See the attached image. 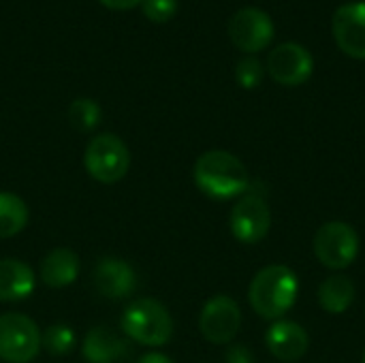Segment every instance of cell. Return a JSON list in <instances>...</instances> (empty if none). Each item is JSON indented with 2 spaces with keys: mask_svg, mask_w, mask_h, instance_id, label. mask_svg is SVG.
<instances>
[{
  "mask_svg": "<svg viewBox=\"0 0 365 363\" xmlns=\"http://www.w3.org/2000/svg\"><path fill=\"white\" fill-rule=\"evenodd\" d=\"M299 280L295 272L287 265H267L250 282L248 302L252 310L267 319L280 321L297 302Z\"/></svg>",
  "mask_w": 365,
  "mask_h": 363,
  "instance_id": "cell-1",
  "label": "cell"
},
{
  "mask_svg": "<svg viewBox=\"0 0 365 363\" xmlns=\"http://www.w3.org/2000/svg\"><path fill=\"white\" fill-rule=\"evenodd\" d=\"M195 184L203 195L225 201L246 193L250 178L246 165L235 154L210 150L195 163Z\"/></svg>",
  "mask_w": 365,
  "mask_h": 363,
  "instance_id": "cell-2",
  "label": "cell"
},
{
  "mask_svg": "<svg viewBox=\"0 0 365 363\" xmlns=\"http://www.w3.org/2000/svg\"><path fill=\"white\" fill-rule=\"evenodd\" d=\"M122 332L137 344L165 347L173 336V319L158 300L141 297L124 310Z\"/></svg>",
  "mask_w": 365,
  "mask_h": 363,
  "instance_id": "cell-3",
  "label": "cell"
},
{
  "mask_svg": "<svg viewBox=\"0 0 365 363\" xmlns=\"http://www.w3.org/2000/svg\"><path fill=\"white\" fill-rule=\"evenodd\" d=\"M86 171L101 184H115L120 182L130 167V152L126 143L111 135L101 133L94 139H90L86 154H83Z\"/></svg>",
  "mask_w": 365,
  "mask_h": 363,
  "instance_id": "cell-4",
  "label": "cell"
},
{
  "mask_svg": "<svg viewBox=\"0 0 365 363\" xmlns=\"http://www.w3.org/2000/svg\"><path fill=\"white\" fill-rule=\"evenodd\" d=\"M314 255L327 270L342 272L359 255V235L349 223L329 220L314 235Z\"/></svg>",
  "mask_w": 365,
  "mask_h": 363,
  "instance_id": "cell-5",
  "label": "cell"
},
{
  "mask_svg": "<svg viewBox=\"0 0 365 363\" xmlns=\"http://www.w3.org/2000/svg\"><path fill=\"white\" fill-rule=\"evenodd\" d=\"M41 351L36 323L19 312L0 315V359L6 363H30Z\"/></svg>",
  "mask_w": 365,
  "mask_h": 363,
  "instance_id": "cell-6",
  "label": "cell"
},
{
  "mask_svg": "<svg viewBox=\"0 0 365 363\" xmlns=\"http://www.w3.org/2000/svg\"><path fill=\"white\" fill-rule=\"evenodd\" d=\"M233 45L246 53H259L274 41V21L259 6H244L229 19Z\"/></svg>",
  "mask_w": 365,
  "mask_h": 363,
  "instance_id": "cell-7",
  "label": "cell"
},
{
  "mask_svg": "<svg viewBox=\"0 0 365 363\" xmlns=\"http://www.w3.org/2000/svg\"><path fill=\"white\" fill-rule=\"evenodd\" d=\"M267 73L276 83H282L289 88L302 86L314 73V58L304 45L289 41L269 51Z\"/></svg>",
  "mask_w": 365,
  "mask_h": 363,
  "instance_id": "cell-8",
  "label": "cell"
},
{
  "mask_svg": "<svg viewBox=\"0 0 365 363\" xmlns=\"http://www.w3.org/2000/svg\"><path fill=\"white\" fill-rule=\"evenodd\" d=\"M242 327V310L235 300L216 295L205 302L199 315V329L212 344H229Z\"/></svg>",
  "mask_w": 365,
  "mask_h": 363,
  "instance_id": "cell-9",
  "label": "cell"
},
{
  "mask_svg": "<svg viewBox=\"0 0 365 363\" xmlns=\"http://www.w3.org/2000/svg\"><path fill=\"white\" fill-rule=\"evenodd\" d=\"M231 233L242 244H259L267 237L272 227V214L263 197L246 195L231 210Z\"/></svg>",
  "mask_w": 365,
  "mask_h": 363,
  "instance_id": "cell-10",
  "label": "cell"
},
{
  "mask_svg": "<svg viewBox=\"0 0 365 363\" xmlns=\"http://www.w3.org/2000/svg\"><path fill=\"white\" fill-rule=\"evenodd\" d=\"M331 32L338 47L355 58L365 60V2L342 4L331 19Z\"/></svg>",
  "mask_w": 365,
  "mask_h": 363,
  "instance_id": "cell-11",
  "label": "cell"
},
{
  "mask_svg": "<svg viewBox=\"0 0 365 363\" xmlns=\"http://www.w3.org/2000/svg\"><path fill=\"white\" fill-rule=\"evenodd\" d=\"M265 344L278 362L293 363L299 362L308 353L310 338H308V332L295 321L280 319V321H274L272 327L267 329Z\"/></svg>",
  "mask_w": 365,
  "mask_h": 363,
  "instance_id": "cell-12",
  "label": "cell"
},
{
  "mask_svg": "<svg viewBox=\"0 0 365 363\" xmlns=\"http://www.w3.org/2000/svg\"><path fill=\"white\" fill-rule=\"evenodd\" d=\"M94 287L107 300H124L137 287L135 270L115 257H105L94 267Z\"/></svg>",
  "mask_w": 365,
  "mask_h": 363,
  "instance_id": "cell-13",
  "label": "cell"
},
{
  "mask_svg": "<svg viewBox=\"0 0 365 363\" xmlns=\"http://www.w3.org/2000/svg\"><path fill=\"white\" fill-rule=\"evenodd\" d=\"M81 353L88 363H115L128 357L130 347L124 338L115 336L109 327H92L86 334Z\"/></svg>",
  "mask_w": 365,
  "mask_h": 363,
  "instance_id": "cell-14",
  "label": "cell"
},
{
  "mask_svg": "<svg viewBox=\"0 0 365 363\" xmlns=\"http://www.w3.org/2000/svg\"><path fill=\"white\" fill-rule=\"evenodd\" d=\"M34 272L17 259H0V302H19L34 291Z\"/></svg>",
  "mask_w": 365,
  "mask_h": 363,
  "instance_id": "cell-15",
  "label": "cell"
},
{
  "mask_svg": "<svg viewBox=\"0 0 365 363\" xmlns=\"http://www.w3.org/2000/svg\"><path fill=\"white\" fill-rule=\"evenodd\" d=\"M79 257L68 248H56L41 261V278L51 289H64L79 276Z\"/></svg>",
  "mask_w": 365,
  "mask_h": 363,
  "instance_id": "cell-16",
  "label": "cell"
},
{
  "mask_svg": "<svg viewBox=\"0 0 365 363\" xmlns=\"http://www.w3.org/2000/svg\"><path fill=\"white\" fill-rule=\"evenodd\" d=\"M355 300V285L344 274H334L319 287V304L329 315H344Z\"/></svg>",
  "mask_w": 365,
  "mask_h": 363,
  "instance_id": "cell-17",
  "label": "cell"
},
{
  "mask_svg": "<svg viewBox=\"0 0 365 363\" xmlns=\"http://www.w3.org/2000/svg\"><path fill=\"white\" fill-rule=\"evenodd\" d=\"M28 205L13 193H0V240L13 237L28 225Z\"/></svg>",
  "mask_w": 365,
  "mask_h": 363,
  "instance_id": "cell-18",
  "label": "cell"
},
{
  "mask_svg": "<svg viewBox=\"0 0 365 363\" xmlns=\"http://www.w3.org/2000/svg\"><path fill=\"white\" fill-rule=\"evenodd\" d=\"M68 122L73 128L88 133L101 122V107L92 98H75L68 107Z\"/></svg>",
  "mask_w": 365,
  "mask_h": 363,
  "instance_id": "cell-19",
  "label": "cell"
},
{
  "mask_svg": "<svg viewBox=\"0 0 365 363\" xmlns=\"http://www.w3.org/2000/svg\"><path fill=\"white\" fill-rule=\"evenodd\" d=\"M41 347L51 355H66L75 347V334L68 325H51L41 334Z\"/></svg>",
  "mask_w": 365,
  "mask_h": 363,
  "instance_id": "cell-20",
  "label": "cell"
},
{
  "mask_svg": "<svg viewBox=\"0 0 365 363\" xmlns=\"http://www.w3.org/2000/svg\"><path fill=\"white\" fill-rule=\"evenodd\" d=\"M263 73H265V68H263L261 60L255 58V56L242 58V60L237 62V66H235V79H237V83H240L244 90H255V88H259L261 81H263Z\"/></svg>",
  "mask_w": 365,
  "mask_h": 363,
  "instance_id": "cell-21",
  "label": "cell"
},
{
  "mask_svg": "<svg viewBox=\"0 0 365 363\" xmlns=\"http://www.w3.org/2000/svg\"><path fill=\"white\" fill-rule=\"evenodd\" d=\"M143 13L154 24H165L178 13V0H141Z\"/></svg>",
  "mask_w": 365,
  "mask_h": 363,
  "instance_id": "cell-22",
  "label": "cell"
},
{
  "mask_svg": "<svg viewBox=\"0 0 365 363\" xmlns=\"http://www.w3.org/2000/svg\"><path fill=\"white\" fill-rule=\"evenodd\" d=\"M227 363H255V353L244 344H231L225 353Z\"/></svg>",
  "mask_w": 365,
  "mask_h": 363,
  "instance_id": "cell-23",
  "label": "cell"
},
{
  "mask_svg": "<svg viewBox=\"0 0 365 363\" xmlns=\"http://www.w3.org/2000/svg\"><path fill=\"white\" fill-rule=\"evenodd\" d=\"M98 2L111 11H130L137 4H141V0H98Z\"/></svg>",
  "mask_w": 365,
  "mask_h": 363,
  "instance_id": "cell-24",
  "label": "cell"
},
{
  "mask_svg": "<svg viewBox=\"0 0 365 363\" xmlns=\"http://www.w3.org/2000/svg\"><path fill=\"white\" fill-rule=\"evenodd\" d=\"M135 363H173V359L163 353H148V355L139 357Z\"/></svg>",
  "mask_w": 365,
  "mask_h": 363,
  "instance_id": "cell-25",
  "label": "cell"
},
{
  "mask_svg": "<svg viewBox=\"0 0 365 363\" xmlns=\"http://www.w3.org/2000/svg\"><path fill=\"white\" fill-rule=\"evenodd\" d=\"M364 363H365V351H364Z\"/></svg>",
  "mask_w": 365,
  "mask_h": 363,
  "instance_id": "cell-26",
  "label": "cell"
}]
</instances>
